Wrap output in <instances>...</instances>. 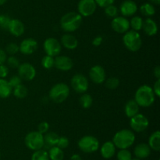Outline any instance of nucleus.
Returning <instances> with one entry per match:
<instances>
[{
	"label": "nucleus",
	"instance_id": "16",
	"mask_svg": "<svg viewBox=\"0 0 160 160\" xmlns=\"http://www.w3.org/2000/svg\"><path fill=\"white\" fill-rule=\"evenodd\" d=\"M54 59V67H56L58 70L67 72L73 67V62L71 58L69 57V56H64V55H58Z\"/></svg>",
	"mask_w": 160,
	"mask_h": 160
},
{
	"label": "nucleus",
	"instance_id": "34",
	"mask_svg": "<svg viewBox=\"0 0 160 160\" xmlns=\"http://www.w3.org/2000/svg\"><path fill=\"white\" fill-rule=\"evenodd\" d=\"M55 59L54 57L48 55H45L42 59V65L45 69H52L54 67Z\"/></svg>",
	"mask_w": 160,
	"mask_h": 160
},
{
	"label": "nucleus",
	"instance_id": "8",
	"mask_svg": "<svg viewBox=\"0 0 160 160\" xmlns=\"http://www.w3.org/2000/svg\"><path fill=\"white\" fill-rule=\"evenodd\" d=\"M71 86L78 93H84L87 92L89 86L88 79L83 74H75L71 78Z\"/></svg>",
	"mask_w": 160,
	"mask_h": 160
},
{
	"label": "nucleus",
	"instance_id": "10",
	"mask_svg": "<svg viewBox=\"0 0 160 160\" xmlns=\"http://www.w3.org/2000/svg\"><path fill=\"white\" fill-rule=\"evenodd\" d=\"M43 48L46 55L56 57L62 51L61 43L55 38H48L43 43Z\"/></svg>",
	"mask_w": 160,
	"mask_h": 160
},
{
	"label": "nucleus",
	"instance_id": "47",
	"mask_svg": "<svg viewBox=\"0 0 160 160\" xmlns=\"http://www.w3.org/2000/svg\"><path fill=\"white\" fill-rule=\"evenodd\" d=\"M103 41V38L101 35H98L92 40V45L94 46H99Z\"/></svg>",
	"mask_w": 160,
	"mask_h": 160
},
{
	"label": "nucleus",
	"instance_id": "45",
	"mask_svg": "<svg viewBox=\"0 0 160 160\" xmlns=\"http://www.w3.org/2000/svg\"><path fill=\"white\" fill-rule=\"evenodd\" d=\"M152 89L156 97H160V78L156 80V83H154V87L152 88Z\"/></svg>",
	"mask_w": 160,
	"mask_h": 160
},
{
	"label": "nucleus",
	"instance_id": "24",
	"mask_svg": "<svg viewBox=\"0 0 160 160\" xmlns=\"http://www.w3.org/2000/svg\"><path fill=\"white\" fill-rule=\"evenodd\" d=\"M59 136L54 132H48L44 135V147L48 149L53 146H56Z\"/></svg>",
	"mask_w": 160,
	"mask_h": 160
},
{
	"label": "nucleus",
	"instance_id": "22",
	"mask_svg": "<svg viewBox=\"0 0 160 160\" xmlns=\"http://www.w3.org/2000/svg\"><path fill=\"white\" fill-rule=\"evenodd\" d=\"M142 29L144 32L148 36L156 35L158 32V26L156 22L150 17H148L143 21Z\"/></svg>",
	"mask_w": 160,
	"mask_h": 160
},
{
	"label": "nucleus",
	"instance_id": "40",
	"mask_svg": "<svg viewBox=\"0 0 160 160\" xmlns=\"http://www.w3.org/2000/svg\"><path fill=\"white\" fill-rule=\"evenodd\" d=\"M69 144H70V141H69L68 138H67V136H59L56 146L61 149H65L68 147Z\"/></svg>",
	"mask_w": 160,
	"mask_h": 160
},
{
	"label": "nucleus",
	"instance_id": "38",
	"mask_svg": "<svg viewBox=\"0 0 160 160\" xmlns=\"http://www.w3.org/2000/svg\"><path fill=\"white\" fill-rule=\"evenodd\" d=\"M11 18L6 14H0V28L2 29L7 30Z\"/></svg>",
	"mask_w": 160,
	"mask_h": 160
},
{
	"label": "nucleus",
	"instance_id": "42",
	"mask_svg": "<svg viewBox=\"0 0 160 160\" xmlns=\"http://www.w3.org/2000/svg\"><path fill=\"white\" fill-rule=\"evenodd\" d=\"M48 130H49V124L47 122H40L38 126V132H39L42 134L48 133Z\"/></svg>",
	"mask_w": 160,
	"mask_h": 160
},
{
	"label": "nucleus",
	"instance_id": "9",
	"mask_svg": "<svg viewBox=\"0 0 160 160\" xmlns=\"http://www.w3.org/2000/svg\"><path fill=\"white\" fill-rule=\"evenodd\" d=\"M149 125V121L148 118L142 114H137L130 120V125L133 132L141 133L146 130Z\"/></svg>",
	"mask_w": 160,
	"mask_h": 160
},
{
	"label": "nucleus",
	"instance_id": "43",
	"mask_svg": "<svg viewBox=\"0 0 160 160\" xmlns=\"http://www.w3.org/2000/svg\"><path fill=\"white\" fill-rule=\"evenodd\" d=\"M95 2L99 7L106 8V6L113 4L115 0H95Z\"/></svg>",
	"mask_w": 160,
	"mask_h": 160
},
{
	"label": "nucleus",
	"instance_id": "51",
	"mask_svg": "<svg viewBox=\"0 0 160 160\" xmlns=\"http://www.w3.org/2000/svg\"><path fill=\"white\" fill-rule=\"evenodd\" d=\"M6 1H7V0H0V6H2V5H4L5 3H6Z\"/></svg>",
	"mask_w": 160,
	"mask_h": 160
},
{
	"label": "nucleus",
	"instance_id": "7",
	"mask_svg": "<svg viewBox=\"0 0 160 160\" xmlns=\"http://www.w3.org/2000/svg\"><path fill=\"white\" fill-rule=\"evenodd\" d=\"M25 144L32 151H38L44 147V135L38 131H32L26 135Z\"/></svg>",
	"mask_w": 160,
	"mask_h": 160
},
{
	"label": "nucleus",
	"instance_id": "26",
	"mask_svg": "<svg viewBox=\"0 0 160 160\" xmlns=\"http://www.w3.org/2000/svg\"><path fill=\"white\" fill-rule=\"evenodd\" d=\"M12 92V88L8 80L0 78V98H7Z\"/></svg>",
	"mask_w": 160,
	"mask_h": 160
},
{
	"label": "nucleus",
	"instance_id": "11",
	"mask_svg": "<svg viewBox=\"0 0 160 160\" xmlns=\"http://www.w3.org/2000/svg\"><path fill=\"white\" fill-rule=\"evenodd\" d=\"M97 9L95 0H80L78 4V13L81 17H88L94 14Z\"/></svg>",
	"mask_w": 160,
	"mask_h": 160
},
{
	"label": "nucleus",
	"instance_id": "36",
	"mask_svg": "<svg viewBox=\"0 0 160 160\" xmlns=\"http://www.w3.org/2000/svg\"><path fill=\"white\" fill-rule=\"evenodd\" d=\"M104 9H105V13H106V15L108 17H110V18L113 19L114 17H117V15H118V13H119L118 8H117L116 6H114L113 4L106 6V7L104 8Z\"/></svg>",
	"mask_w": 160,
	"mask_h": 160
},
{
	"label": "nucleus",
	"instance_id": "29",
	"mask_svg": "<svg viewBox=\"0 0 160 160\" xmlns=\"http://www.w3.org/2000/svg\"><path fill=\"white\" fill-rule=\"evenodd\" d=\"M12 93H13V95L15 96L17 98L23 99V98H25V97L28 96V89L24 85L20 84L19 85V86L14 87L13 89H12Z\"/></svg>",
	"mask_w": 160,
	"mask_h": 160
},
{
	"label": "nucleus",
	"instance_id": "31",
	"mask_svg": "<svg viewBox=\"0 0 160 160\" xmlns=\"http://www.w3.org/2000/svg\"><path fill=\"white\" fill-rule=\"evenodd\" d=\"M79 103L83 108L87 109V108H89L92 105L93 99H92V97L90 94H88L84 93H82V95L80 97Z\"/></svg>",
	"mask_w": 160,
	"mask_h": 160
},
{
	"label": "nucleus",
	"instance_id": "18",
	"mask_svg": "<svg viewBox=\"0 0 160 160\" xmlns=\"http://www.w3.org/2000/svg\"><path fill=\"white\" fill-rule=\"evenodd\" d=\"M7 30L13 36L20 37L24 33L25 27L21 20L17 19H11Z\"/></svg>",
	"mask_w": 160,
	"mask_h": 160
},
{
	"label": "nucleus",
	"instance_id": "52",
	"mask_svg": "<svg viewBox=\"0 0 160 160\" xmlns=\"http://www.w3.org/2000/svg\"><path fill=\"white\" fill-rule=\"evenodd\" d=\"M131 160H142V159H139V158H132V159H131Z\"/></svg>",
	"mask_w": 160,
	"mask_h": 160
},
{
	"label": "nucleus",
	"instance_id": "30",
	"mask_svg": "<svg viewBox=\"0 0 160 160\" xmlns=\"http://www.w3.org/2000/svg\"><path fill=\"white\" fill-rule=\"evenodd\" d=\"M130 21V28H132L133 31H135L138 32L139 31L142 29V25H143V19L139 16H134L131 19Z\"/></svg>",
	"mask_w": 160,
	"mask_h": 160
},
{
	"label": "nucleus",
	"instance_id": "1",
	"mask_svg": "<svg viewBox=\"0 0 160 160\" xmlns=\"http://www.w3.org/2000/svg\"><path fill=\"white\" fill-rule=\"evenodd\" d=\"M134 100L139 107L148 108L152 106L156 100L153 89L148 85H142L137 89L134 95Z\"/></svg>",
	"mask_w": 160,
	"mask_h": 160
},
{
	"label": "nucleus",
	"instance_id": "44",
	"mask_svg": "<svg viewBox=\"0 0 160 160\" xmlns=\"http://www.w3.org/2000/svg\"><path fill=\"white\" fill-rule=\"evenodd\" d=\"M9 74V67L7 65L1 64L0 65V78H5Z\"/></svg>",
	"mask_w": 160,
	"mask_h": 160
},
{
	"label": "nucleus",
	"instance_id": "48",
	"mask_svg": "<svg viewBox=\"0 0 160 160\" xmlns=\"http://www.w3.org/2000/svg\"><path fill=\"white\" fill-rule=\"evenodd\" d=\"M153 72H154L155 77H156L157 79H159L160 78V67L159 65H157L156 67H155Z\"/></svg>",
	"mask_w": 160,
	"mask_h": 160
},
{
	"label": "nucleus",
	"instance_id": "20",
	"mask_svg": "<svg viewBox=\"0 0 160 160\" xmlns=\"http://www.w3.org/2000/svg\"><path fill=\"white\" fill-rule=\"evenodd\" d=\"M151 148L146 143H140L137 144L134 149V155L139 159H145L151 155Z\"/></svg>",
	"mask_w": 160,
	"mask_h": 160
},
{
	"label": "nucleus",
	"instance_id": "41",
	"mask_svg": "<svg viewBox=\"0 0 160 160\" xmlns=\"http://www.w3.org/2000/svg\"><path fill=\"white\" fill-rule=\"evenodd\" d=\"M8 82H9V85H10L11 87H12V89H13L14 87H16V86L22 84V79L20 78V77L19 76V75H12V76L10 77V78L8 80Z\"/></svg>",
	"mask_w": 160,
	"mask_h": 160
},
{
	"label": "nucleus",
	"instance_id": "17",
	"mask_svg": "<svg viewBox=\"0 0 160 160\" xmlns=\"http://www.w3.org/2000/svg\"><path fill=\"white\" fill-rule=\"evenodd\" d=\"M138 6L133 0H125L120 4V12L123 17H132L137 13Z\"/></svg>",
	"mask_w": 160,
	"mask_h": 160
},
{
	"label": "nucleus",
	"instance_id": "49",
	"mask_svg": "<svg viewBox=\"0 0 160 160\" xmlns=\"http://www.w3.org/2000/svg\"><path fill=\"white\" fill-rule=\"evenodd\" d=\"M70 160H83L82 158L78 154H73L71 157H70Z\"/></svg>",
	"mask_w": 160,
	"mask_h": 160
},
{
	"label": "nucleus",
	"instance_id": "32",
	"mask_svg": "<svg viewBox=\"0 0 160 160\" xmlns=\"http://www.w3.org/2000/svg\"><path fill=\"white\" fill-rule=\"evenodd\" d=\"M31 160H50L48 152L45 149L34 151L31 155Z\"/></svg>",
	"mask_w": 160,
	"mask_h": 160
},
{
	"label": "nucleus",
	"instance_id": "25",
	"mask_svg": "<svg viewBox=\"0 0 160 160\" xmlns=\"http://www.w3.org/2000/svg\"><path fill=\"white\" fill-rule=\"evenodd\" d=\"M148 146L151 150L159 152L160 150V132L159 130L153 132L148 138Z\"/></svg>",
	"mask_w": 160,
	"mask_h": 160
},
{
	"label": "nucleus",
	"instance_id": "6",
	"mask_svg": "<svg viewBox=\"0 0 160 160\" xmlns=\"http://www.w3.org/2000/svg\"><path fill=\"white\" fill-rule=\"evenodd\" d=\"M78 145L83 152L91 154L95 152L99 148V141L95 136L92 135H86L79 140Z\"/></svg>",
	"mask_w": 160,
	"mask_h": 160
},
{
	"label": "nucleus",
	"instance_id": "27",
	"mask_svg": "<svg viewBox=\"0 0 160 160\" xmlns=\"http://www.w3.org/2000/svg\"><path fill=\"white\" fill-rule=\"evenodd\" d=\"M48 157L50 160H63L64 152L57 146H53L48 149Z\"/></svg>",
	"mask_w": 160,
	"mask_h": 160
},
{
	"label": "nucleus",
	"instance_id": "23",
	"mask_svg": "<svg viewBox=\"0 0 160 160\" xmlns=\"http://www.w3.org/2000/svg\"><path fill=\"white\" fill-rule=\"evenodd\" d=\"M139 111V105L138 104L137 102L134 100H128L124 106V112L127 117L132 118L135 115L138 114Z\"/></svg>",
	"mask_w": 160,
	"mask_h": 160
},
{
	"label": "nucleus",
	"instance_id": "28",
	"mask_svg": "<svg viewBox=\"0 0 160 160\" xmlns=\"http://www.w3.org/2000/svg\"><path fill=\"white\" fill-rule=\"evenodd\" d=\"M140 12L142 15L147 17H152L156 13V9L154 5L149 3H145L140 6Z\"/></svg>",
	"mask_w": 160,
	"mask_h": 160
},
{
	"label": "nucleus",
	"instance_id": "15",
	"mask_svg": "<svg viewBox=\"0 0 160 160\" xmlns=\"http://www.w3.org/2000/svg\"><path fill=\"white\" fill-rule=\"evenodd\" d=\"M38 42L34 39H25L19 45V51L24 55H31L37 50Z\"/></svg>",
	"mask_w": 160,
	"mask_h": 160
},
{
	"label": "nucleus",
	"instance_id": "13",
	"mask_svg": "<svg viewBox=\"0 0 160 160\" xmlns=\"http://www.w3.org/2000/svg\"><path fill=\"white\" fill-rule=\"evenodd\" d=\"M111 27L112 30L119 34H124L130 29V21L127 17H116L111 22Z\"/></svg>",
	"mask_w": 160,
	"mask_h": 160
},
{
	"label": "nucleus",
	"instance_id": "35",
	"mask_svg": "<svg viewBox=\"0 0 160 160\" xmlns=\"http://www.w3.org/2000/svg\"><path fill=\"white\" fill-rule=\"evenodd\" d=\"M117 160H131L132 154L128 149H120L117 154Z\"/></svg>",
	"mask_w": 160,
	"mask_h": 160
},
{
	"label": "nucleus",
	"instance_id": "37",
	"mask_svg": "<svg viewBox=\"0 0 160 160\" xmlns=\"http://www.w3.org/2000/svg\"><path fill=\"white\" fill-rule=\"evenodd\" d=\"M6 63H7V67H11V68H17L20 65V61L18 58L14 56H10L6 59Z\"/></svg>",
	"mask_w": 160,
	"mask_h": 160
},
{
	"label": "nucleus",
	"instance_id": "50",
	"mask_svg": "<svg viewBox=\"0 0 160 160\" xmlns=\"http://www.w3.org/2000/svg\"><path fill=\"white\" fill-rule=\"evenodd\" d=\"M149 1L153 5H159L160 3V0H149Z\"/></svg>",
	"mask_w": 160,
	"mask_h": 160
},
{
	"label": "nucleus",
	"instance_id": "39",
	"mask_svg": "<svg viewBox=\"0 0 160 160\" xmlns=\"http://www.w3.org/2000/svg\"><path fill=\"white\" fill-rule=\"evenodd\" d=\"M19 51V45L14 42H10L6 47V53L9 55H14Z\"/></svg>",
	"mask_w": 160,
	"mask_h": 160
},
{
	"label": "nucleus",
	"instance_id": "5",
	"mask_svg": "<svg viewBox=\"0 0 160 160\" xmlns=\"http://www.w3.org/2000/svg\"><path fill=\"white\" fill-rule=\"evenodd\" d=\"M70 94V87L63 83H59L54 85L50 89L49 96L50 100L55 103H62L65 101Z\"/></svg>",
	"mask_w": 160,
	"mask_h": 160
},
{
	"label": "nucleus",
	"instance_id": "53",
	"mask_svg": "<svg viewBox=\"0 0 160 160\" xmlns=\"http://www.w3.org/2000/svg\"><path fill=\"white\" fill-rule=\"evenodd\" d=\"M0 158H1V155H0Z\"/></svg>",
	"mask_w": 160,
	"mask_h": 160
},
{
	"label": "nucleus",
	"instance_id": "21",
	"mask_svg": "<svg viewBox=\"0 0 160 160\" xmlns=\"http://www.w3.org/2000/svg\"><path fill=\"white\" fill-rule=\"evenodd\" d=\"M116 149L117 147L114 145L112 141H106L102 145L101 148H100V153H101L102 158H106V159H109L115 155Z\"/></svg>",
	"mask_w": 160,
	"mask_h": 160
},
{
	"label": "nucleus",
	"instance_id": "2",
	"mask_svg": "<svg viewBox=\"0 0 160 160\" xmlns=\"http://www.w3.org/2000/svg\"><path fill=\"white\" fill-rule=\"evenodd\" d=\"M82 24V17L78 13L69 12L60 19V27L65 32L71 33L77 31Z\"/></svg>",
	"mask_w": 160,
	"mask_h": 160
},
{
	"label": "nucleus",
	"instance_id": "46",
	"mask_svg": "<svg viewBox=\"0 0 160 160\" xmlns=\"http://www.w3.org/2000/svg\"><path fill=\"white\" fill-rule=\"evenodd\" d=\"M6 59H7V55H6V51L0 48V65L4 64L6 63Z\"/></svg>",
	"mask_w": 160,
	"mask_h": 160
},
{
	"label": "nucleus",
	"instance_id": "19",
	"mask_svg": "<svg viewBox=\"0 0 160 160\" xmlns=\"http://www.w3.org/2000/svg\"><path fill=\"white\" fill-rule=\"evenodd\" d=\"M61 45L69 50H73L78 47V40L73 35L70 33H66L61 38Z\"/></svg>",
	"mask_w": 160,
	"mask_h": 160
},
{
	"label": "nucleus",
	"instance_id": "33",
	"mask_svg": "<svg viewBox=\"0 0 160 160\" xmlns=\"http://www.w3.org/2000/svg\"><path fill=\"white\" fill-rule=\"evenodd\" d=\"M120 85V80L117 77H110L105 80V86L109 89H115Z\"/></svg>",
	"mask_w": 160,
	"mask_h": 160
},
{
	"label": "nucleus",
	"instance_id": "14",
	"mask_svg": "<svg viewBox=\"0 0 160 160\" xmlns=\"http://www.w3.org/2000/svg\"><path fill=\"white\" fill-rule=\"evenodd\" d=\"M106 71L101 65H95L89 71L90 79L95 84H102L106 80Z\"/></svg>",
	"mask_w": 160,
	"mask_h": 160
},
{
	"label": "nucleus",
	"instance_id": "3",
	"mask_svg": "<svg viewBox=\"0 0 160 160\" xmlns=\"http://www.w3.org/2000/svg\"><path fill=\"white\" fill-rule=\"evenodd\" d=\"M112 141L117 148L128 149L135 142V134L132 130L123 129L115 133Z\"/></svg>",
	"mask_w": 160,
	"mask_h": 160
},
{
	"label": "nucleus",
	"instance_id": "4",
	"mask_svg": "<svg viewBox=\"0 0 160 160\" xmlns=\"http://www.w3.org/2000/svg\"><path fill=\"white\" fill-rule=\"evenodd\" d=\"M123 42L125 47L131 52H137L142 45V39L139 32L133 30H129L124 33Z\"/></svg>",
	"mask_w": 160,
	"mask_h": 160
},
{
	"label": "nucleus",
	"instance_id": "12",
	"mask_svg": "<svg viewBox=\"0 0 160 160\" xmlns=\"http://www.w3.org/2000/svg\"><path fill=\"white\" fill-rule=\"evenodd\" d=\"M18 75L22 80L31 81L36 76V70L34 66L29 63H23L19 65Z\"/></svg>",
	"mask_w": 160,
	"mask_h": 160
}]
</instances>
